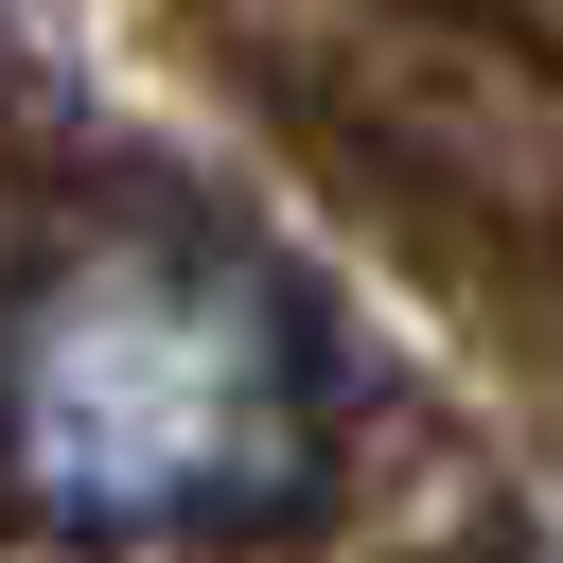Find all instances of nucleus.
<instances>
[{
	"mask_svg": "<svg viewBox=\"0 0 563 563\" xmlns=\"http://www.w3.org/2000/svg\"><path fill=\"white\" fill-rule=\"evenodd\" d=\"M334 475V352L211 211H88L0 282V510L53 545H264Z\"/></svg>",
	"mask_w": 563,
	"mask_h": 563,
	"instance_id": "nucleus-1",
	"label": "nucleus"
}]
</instances>
